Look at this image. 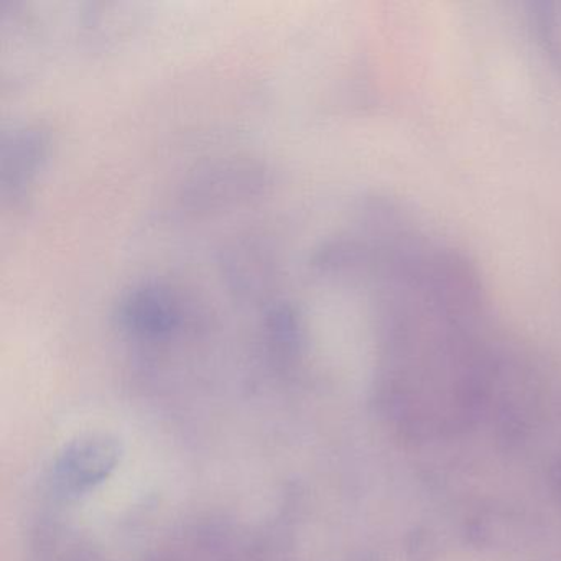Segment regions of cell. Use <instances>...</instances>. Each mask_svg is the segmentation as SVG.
I'll return each instance as SVG.
<instances>
[{"label": "cell", "instance_id": "3", "mask_svg": "<svg viewBox=\"0 0 561 561\" xmlns=\"http://www.w3.org/2000/svg\"><path fill=\"white\" fill-rule=\"evenodd\" d=\"M530 22L541 50L561 73V4L534 5Z\"/></svg>", "mask_w": 561, "mask_h": 561}, {"label": "cell", "instance_id": "1", "mask_svg": "<svg viewBox=\"0 0 561 561\" xmlns=\"http://www.w3.org/2000/svg\"><path fill=\"white\" fill-rule=\"evenodd\" d=\"M119 445L106 435H88L65 446L54 465L55 489L77 495L110 478L119 462Z\"/></svg>", "mask_w": 561, "mask_h": 561}, {"label": "cell", "instance_id": "2", "mask_svg": "<svg viewBox=\"0 0 561 561\" xmlns=\"http://www.w3.org/2000/svg\"><path fill=\"white\" fill-rule=\"evenodd\" d=\"M45 140L38 130L14 129L2 142V193L18 199L44 159Z\"/></svg>", "mask_w": 561, "mask_h": 561}]
</instances>
